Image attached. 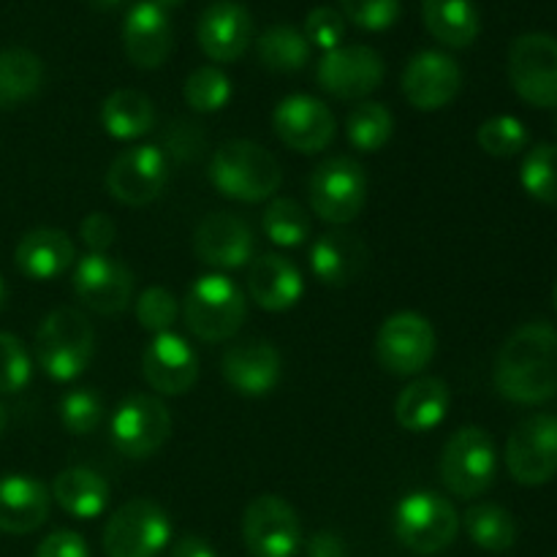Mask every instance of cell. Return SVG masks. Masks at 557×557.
<instances>
[{
  "label": "cell",
  "mask_w": 557,
  "mask_h": 557,
  "mask_svg": "<svg viewBox=\"0 0 557 557\" xmlns=\"http://www.w3.org/2000/svg\"><path fill=\"white\" fill-rule=\"evenodd\" d=\"M248 292L261 310L283 313V310H292L294 305L302 299L305 294L302 272H299L297 264L288 261L286 256H277V253L259 256V259L250 264Z\"/></svg>",
  "instance_id": "cell-26"
},
{
  "label": "cell",
  "mask_w": 557,
  "mask_h": 557,
  "mask_svg": "<svg viewBox=\"0 0 557 557\" xmlns=\"http://www.w3.org/2000/svg\"><path fill=\"white\" fill-rule=\"evenodd\" d=\"M498 471V451L482 428H460L444 446L441 479L457 498H479L487 493Z\"/></svg>",
  "instance_id": "cell-6"
},
{
  "label": "cell",
  "mask_w": 557,
  "mask_h": 557,
  "mask_svg": "<svg viewBox=\"0 0 557 557\" xmlns=\"http://www.w3.org/2000/svg\"><path fill=\"white\" fill-rule=\"evenodd\" d=\"M96 354V330L76 308H58L41 321L36 332L38 368L52 381L69 384L79 379Z\"/></svg>",
  "instance_id": "cell-3"
},
{
  "label": "cell",
  "mask_w": 557,
  "mask_h": 557,
  "mask_svg": "<svg viewBox=\"0 0 557 557\" xmlns=\"http://www.w3.org/2000/svg\"><path fill=\"white\" fill-rule=\"evenodd\" d=\"M341 9L346 20L362 30L379 33L386 30L400 16V0H341Z\"/></svg>",
  "instance_id": "cell-43"
},
{
  "label": "cell",
  "mask_w": 557,
  "mask_h": 557,
  "mask_svg": "<svg viewBox=\"0 0 557 557\" xmlns=\"http://www.w3.org/2000/svg\"><path fill=\"white\" fill-rule=\"evenodd\" d=\"M201 145H205L201 128L196 123H188V120H177V123L166 131V152L180 158V161L199 156Z\"/></svg>",
  "instance_id": "cell-46"
},
{
  "label": "cell",
  "mask_w": 557,
  "mask_h": 557,
  "mask_svg": "<svg viewBox=\"0 0 557 557\" xmlns=\"http://www.w3.org/2000/svg\"><path fill=\"white\" fill-rule=\"evenodd\" d=\"M259 60L275 74H294L310 63V44L292 25H272L259 36Z\"/></svg>",
  "instance_id": "cell-33"
},
{
  "label": "cell",
  "mask_w": 557,
  "mask_h": 557,
  "mask_svg": "<svg viewBox=\"0 0 557 557\" xmlns=\"http://www.w3.org/2000/svg\"><path fill=\"white\" fill-rule=\"evenodd\" d=\"M343 36H346V22H343V14L337 9L319 5L305 20V38H308L310 47L332 52V49L343 47Z\"/></svg>",
  "instance_id": "cell-44"
},
{
  "label": "cell",
  "mask_w": 557,
  "mask_h": 557,
  "mask_svg": "<svg viewBox=\"0 0 557 557\" xmlns=\"http://www.w3.org/2000/svg\"><path fill=\"white\" fill-rule=\"evenodd\" d=\"M194 250L212 270H239L253 259V232L234 212H212L196 226Z\"/></svg>",
  "instance_id": "cell-20"
},
{
  "label": "cell",
  "mask_w": 557,
  "mask_h": 557,
  "mask_svg": "<svg viewBox=\"0 0 557 557\" xmlns=\"http://www.w3.org/2000/svg\"><path fill=\"white\" fill-rule=\"evenodd\" d=\"M123 3V0H92V5H96V9H114V5H120Z\"/></svg>",
  "instance_id": "cell-51"
},
{
  "label": "cell",
  "mask_w": 557,
  "mask_h": 557,
  "mask_svg": "<svg viewBox=\"0 0 557 557\" xmlns=\"http://www.w3.org/2000/svg\"><path fill=\"white\" fill-rule=\"evenodd\" d=\"M281 354L267 341H243L221 359V373L234 392L245 397H264L281 381Z\"/></svg>",
  "instance_id": "cell-22"
},
{
  "label": "cell",
  "mask_w": 557,
  "mask_h": 557,
  "mask_svg": "<svg viewBox=\"0 0 557 557\" xmlns=\"http://www.w3.org/2000/svg\"><path fill=\"white\" fill-rule=\"evenodd\" d=\"M368 267V245L351 232H326L310 248V270L324 286L343 288L359 281Z\"/></svg>",
  "instance_id": "cell-24"
},
{
  "label": "cell",
  "mask_w": 557,
  "mask_h": 557,
  "mask_svg": "<svg viewBox=\"0 0 557 557\" xmlns=\"http://www.w3.org/2000/svg\"><path fill=\"white\" fill-rule=\"evenodd\" d=\"M319 85L335 98H364L379 90L384 79V60L375 49L354 44V47H337L332 52H324L319 71Z\"/></svg>",
  "instance_id": "cell-18"
},
{
  "label": "cell",
  "mask_w": 557,
  "mask_h": 557,
  "mask_svg": "<svg viewBox=\"0 0 557 557\" xmlns=\"http://www.w3.org/2000/svg\"><path fill=\"white\" fill-rule=\"evenodd\" d=\"M101 123L112 139L131 141L150 134L156 125V107L139 90H114L101 107Z\"/></svg>",
  "instance_id": "cell-31"
},
{
  "label": "cell",
  "mask_w": 557,
  "mask_h": 557,
  "mask_svg": "<svg viewBox=\"0 0 557 557\" xmlns=\"http://www.w3.org/2000/svg\"><path fill=\"white\" fill-rule=\"evenodd\" d=\"M243 539L253 557H294L302 544V528L292 504L277 495H259L245 509Z\"/></svg>",
  "instance_id": "cell-13"
},
{
  "label": "cell",
  "mask_w": 557,
  "mask_h": 557,
  "mask_svg": "<svg viewBox=\"0 0 557 557\" xmlns=\"http://www.w3.org/2000/svg\"><path fill=\"white\" fill-rule=\"evenodd\" d=\"M308 557H346V544L337 533L321 531L308 542Z\"/></svg>",
  "instance_id": "cell-48"
},
{
  "label": "cell",
  "mask_w": 557,
  "mask_h": 557,
  "mask_svg": "<svg viewBox=\"0 0 557 557\" xmlns=\"http://www.w3.org/2000/svg\"><path fill=\"white\" fill-rule=\"evenodd\" d=\"M375 357L392 375L422 373L435 357L433 324L411 310L389 315L375 335Z\"/></svg>",
  "instance_id": "cell-11"
},
{
  "label": "cell",
  "mask_w": 557,
  "mask_h": 557,
  "mask_svg": "<svg viewBox=\"0 0 557 557\" xmlns=\"http://www.w3.org/2000/svg\"><path fill=\"white\" fill-rule=\"evenodd\" d=\"M5 424H9V413H5L3 403H0V435L5 433Z\"/></svg>",
  "instance_id": "cell-52"
},
{
  "label": "cell",
  "mask_w": 557,
  "mask_h": 557,
  "mask_svg": "<svg viewBox=\"0 0 557 557\" xmlns=\"http://www.w3.org/2000/svg\"><path fill=\"white\" fill-rule=\"evenodd\" d=\"M60 422L71 435H90L103 422V400L92 389H71L60 400Z\"/></svg>",
  "instance_id": "cell-40"
},
{
  "label": "cell",
  "mask_w": 557,
  "mask_h": 557,
  "mask_svg": "<svg viewBox=\"0 0 557 557\" xmlns=\"http://www.w3.org/2000/svg\"><path fill=\"white\" fill-rule=\"evenodd\" d=\"M183 96L194 112H221L232 98V79L215 65H201L185 79Z\"/></svg>",
  "instance_id": "cell-37"
},
{
  "label": "cell",
  "mask_w": 557,
  "mask_h": 557,
  "mask_svg": "<svg viewBox=\"0 0 557 557\" xmlns=\"http://www.w3.org/2000/svg\"><path fill=\"white\" fill-rule=\"evenodd\" d=\"M169 557H218V555H215V549L205 542V539L185 536L174 544Z\"/></svg>",
  "instance_id": "cell-49"
},
{
  "label": "cell",
  "mask_w": 557,
  "mask_h": 557,
  "mask_svg": "<svg viewBox=\"0 0 557 557\" xmlns=\"http://www.w3.org/2000/svg\"><path fill=\"white\" fill-rule=\"evenodd\" d=\"M82 243L87 245V253H107L114 245V237H117V226L109 215L103 212H90L85 221L79 223Z\"/></svg>",
  "instance_id": "cell-45"
},
{
  "label": "cell",
  "mask_w": 557,
  "mask_h": 557,
  "mask_svg": "<svg viewBox=\"0 0 557 557\" xmlns=\"http://www.w3.org/2000/svg\"><path fill=\"white\" fill-rule=\"evenodd\" d=\"M150 3H156L161 11H172L177 9V5H183L185 0H150Z\"/></svg>",
  "instance_id": "cell-50"
},
{
  "label": "cell",
  "mask_w": 557,
  "mask_h": 557,
  "mask_svg": "<svg viewBox=\"0 0 557 557\" xmlns=\"http://www.w3.org/2000/svg\"><path fill=\"white\" fill-rule=\"evenodd\" d=\"M555 305H557V288H555Z\"/></svg>",
  "instance_id": "cell-54"
},
{
  "label": "cell",
  "mask_w": 557,
  "mask_h": 557,
  "mask_svg": "<svg viewBox=\"0 0 557 557\" xmlns=\"http://www.w3.org/2000/svg\"><path fill=\"white\" fill-rule=\"evenodd\" d=\"M468 539L487 553H506L517 542V522L504 506L476 504L462 517Z\"/></svg>",
  "instance_id": "cell-34"
},
{
  "label": "cell",
  "mask_w": 557,
  "mask_h": 557,
  "mask_svg": "<svg viewBox=\"0 0 557 557\" xmlns=\"http://www.w3.org/2000/svg\"><path fill=\"white\" fill-rule=\"evenodd\" d=\"M147 384L169 397L185 395L199 379V357L183 335L161 332L150 341L141 357Z\"/></svg>",
  "instance_id": "cell-21"
},
{
  "label": "cell",
  "mask_w": 557,
  "mask_h": 557,
  "mask_svg": "<svg viewBox=\"0 0 557 557\" xmlns=\"http://www.w3.org/2000/svg\"><path fill=\"white\" fill-rule=\"evenodd\" d=\"M172 539L169 515L150 498L120 506L103 528L107 557H158Z\"/></svg>",
  "instance_id": "cell-7"
},
{
  "label": "cell",
  "mask_w": 557,
  "mask_h": 557,
  "mask_svg": "<svg viewBox=\"0 0 557 557\" xmlns=\"http://www.w3.org/2000/svg\"><path fill=\"white\" fill-rule=\"evenodd\" d=\"M201 52L215 63H234L253 41V16L237 0H215L199 16L196 27Z\"/></svg>",
  "instance_id": "cell-19"
},
{
  "label": "cell",
  "mask_w": 557,
  "mask_h": 557,
  "mask_svg": "<svg viewBox=\"0 0 557 557\" xmlns=\"http://www.w3.org/2000/svg\"><path fill=\"white\" fill-rule=\"evenodd\" d=\"M248 315V299L232 277L210 272L194 281L183 299L185 326L205 343H223L239 332Z\"/></svg>",
  "instance_id": "cell-4"
},
{
  "label": "cell",
  "mask_w": 557,
  "mask_h": 557,
  "mask_svg": "<svg viewBox=\"0 0 557 557\" xmlns=\"http://www.w3.org/2000/svg\"><path fill=\"white\" fill-rule=\"evenodd\" d=\"M310 207L321 221L346 226L368 201V177L354 158L335 156L321 161L310 177Z\"/></svg>",
  "instance_id": "cell-8"
},
{
  "label": "cell",
  "mask_w": 557,
  "mask_h": 557,
  "mask_svg": "<svg viewBox=\"0 0 557 557\" xmlns=\"http://www.w3.org/2000/svg\"><path fill=\"white\" fill-rule=\"evenodd\" d=\"M446 411H449V386L435 375H422V379L411 381L395 403L397 424L408 433H428V430L438 428Z\"/></svg>",
  "instance_id": "cell-28"
},
{
  "label": "cell",
  "mask_w": 557,
  "mask_h": 557,
  "mask_svg": "<svg viewBox=\"0 0 557 557\" xmlns=\"http://www.w3.org/2000/svg\"><path fill=\"white\" fill-rule=\"evenodd\" d=\"M272 125H275L277 139L292 150L313 156V152L326 150L337 134L335 114L326 103L313 96H288L272 112Z\"/></svg>",
  "instance_id": "cell-16"
},
{
  "label": "cell",
  "mask_w": 557,
  "mask_h": 557,
  "mask_svg": "<svg viewBox=\"0 0 557 557\" xmlns=\"http://www.w3.org/2000/svg\"><path fill=\"white\" fill-rule=\"evenodd\" d=\"M52 498L76 520H96L109 504V484L98 471L85 466L65 468L54 476Z\"/></svg>",
  "instance_id": "cell-29"
},
{
  "label": "cell",
  "mask_w": 557,
  "mask_h": 557,
  "mask_svg": "<svg viewBox=\"0 0 557 557\" xmlns=\"http://www.w3.org/2000/svg\"><path fill=\"white\" fill-rule=\"evenodd\" d=\"M3 302H5V283L3 277H0V310H3Z\"/></svg>",
  "instance_id": "cell-53"
},
{
  "label": "cell",
  "mask_w": 557,
  "mask_h": 557,
  "mask_svg": "<svg viewBox=\"0 0 557 557\" xmlns=\"http://www.w3.org/2000/svg\"><path fill=\"white\" fill-rule=\"evenodd\" d=\"M495 386L520 406H539L557 395V330L533 321L520 326L500 346L495 359Z\"/></svg>",
  "instance_id": "cell-1"
},
{
  "label": "cell",
  "mask_w": 557,
  "mask_h": 557,
  "mask_svg": "<svg viewBox=\"0 0 557 557\" xmlns=\"http://www.w3.org/2000/svg\"><path fill=\"white\" fill-rule=\"evenodd\" d=\"M210 183L226 199L256 205L267 201L283 183L277 158L267 147L248 139L223 141L210 163Z\"/></svg>",
  "instance_id": "cell-2"
},
{
  "label": "cell",
  "mask_w": 557,
  "mask_h": 557,
  "mask_svg": "<svg viewBox=\"0 0 557 557\" xmlns=\"http://www.w3.org/2000/svg\"><path fill=\"white\" fill-rule=\"evenodd\" d=\"M460 533V517L444 495L419 490L406 495L395 509V536L417 555H438Z\"/></svg>",
  "instance_id": "cell-5"
},
{
  "label": "cell",
  "mask_w": 557,
  "mask_h": 557,
  "mask_svg": "<svg viewBox=\"0 0 557 557\" xmlns=\"http://www.w3.org/2000/svg\"><path fill=\"white\" fill-rule=\"evenodd\" d=\"M112 444L120 455L152 457L172 433V413L158 397L131 395L117 406L112 417Z\"/></svg>",
  "instance_id": "cell-12"
},
{
  "label": "cell",
  "mask_w": 557,
  "mask_h": 557,
  "mask_svg": "<svg viewBox=\"0 0 557 557\" xmlns=\"http://www.w3.org/2000/svg\"><path fill=\"white\" fill-rule=\"evenodd\" d=\"M261 228L277 248H297L310 237V218L294 199H272L261 215Z\"/></svg>",
  "instance_id": "cell-36"
},
{
  "label": "cell",
  "mask_w": 557,
  "mask_h": 557,
  "mask_svg": "<svg viewBox=\"0 0 557 557\" xmlns=\"http://www.w3.org/2000/svg\"><path fill=\"white\" fill-rule=\"evenodd\" d=\"M33 379V362L25 343L11 332H0V392L16 395Z\"/></svg>",
  "instance_id": "cell-41"
},
{
  "label": "cell",
  "mask_w": 557,
  "mask_h": 557,
  "mask_svg": "<svg viewBox=\"0 0 557 557\" xmlns=\"http://www.w3.org/2000/svg\"><path fill=\"white\" fill-rule=\"evenodd\" d=\"M422 20L430 36L451 49L471 47L479 36V11L473 0H422Z\"/></svg>",
  "instance_id": "cell-30"
},
{
  "label": "cell",
  "mask_w": 557,
  "mask_h": 557,
  "mask_svg": "<svg viewBox=\"0 0 557 557\" xmlns=\"http://www.w3.org/2000/svg\"><path fill=\"white\" fill-rule=\"evenodd\" d=\"M462 90V71L455 58L435 49L413 54L403 71V96L419 112H438L449 107Z\"/></svg>",
  "instance_id": "cell-17"
},
{
  "label": "cell",
  "mask_w": 557,
  "mask_h": 557,
  "mask_svg": "<svg viewBox=\"0 0 557 557\" xmlns=\"http://www.w3.org/2000/svg\"><path fill=\"white\" fill-rule=\"evenodd\" d=\"M76 261L71 237L60 228H33L16 243L14 264L25 277L38 283L54 281Z\"/></svg>",
  "instance_id": "cell-27"
},
{
  "label": "cell",
  "mask_w": 557,
  "mask_h": 557,
  "mask_svg": "<svg viewBox=\"0 0 557 557\" xmlns=\"http://www.w3.org/2000/svg\"><path fill=\"white\" fill-rule=\"evenodd\" d=\"M506 468L525 487L547 484L557 473V417L536 413L522 419L506 444Z\"/></svg>",
  "instance_id": "cell-10"
},
{
  "label": "cell",
  "mask_w": 557,
  "mask_h": 557,
  "mask_svg": "<svg viewBox=\"0 0 557 557\" xmlns=\"http://www.w3.org/2000/svg\"><path fill=\"white\" fill-rule=\"evenodd\" d=\"M395 134V117L384 103L364 101L351 109L346 120V136L357 150L379 152L389 145Z\"/></svg>",
  "instance_id": "cell-35"
},
{
  "label": "cell",
  "mask_w": 557,
  "mask_h": 557,
  "mask_svg": "<svg viewBox=\"0 0 557 557\" xmlns=\"http://www.w3.org/2000/svg\"><path fill=\"white\" fill-rule=\"evenodd\" d=\"M169 180V158L156 145L123 150L107 172V190L125 207H145L158 199Z\"/></svg>",
  "instance_id": "cell-14"
},
{
  "label": "cell",
  "mask_w": 557,
  "mask_h": 557,
  "mask_svg": "<svg viewBox=\"0 0 557 557\" xmlns=\"http://www.w3.org/2000/svg\"><path fill=\"white\" fill-rule=\"evenodd\" d=\"M74 294L98 315H120L134 297V272L107 253H85L74 267Z\"/></svg>",
  "instance_id": "cell-15"
},
{
  "label": "cell",
  "mask_w": 557,
  "mask_h": 557,
  "mask_svg": "<svg viewBox=\"0 0 557 557\" xmlns=\"http://www.w3.org/2000/svg\"><path fill=\"white\" fill-rule=\"evenodd\" d=\"M476 141L487 156L495 158H511L517 152L525 150L528 145V131L511 114H498V117H490L479 125Z\"/></svg>",
  "instance_id": "cell-39"
},
{
  "label": "cell",
  "mask_w": 557,
  "mask_h": 557,
  "mask_svg": "<svg viewBox=\"0 0 557 557\" xmlns=\"http://www.w3.org/2000/svg\"><path fill=\"white\" fill-rule=\"evenodd\" d=\"M52 495L38 479L25 476V473H9L0 479V531L33 533L47 522Z\"/></svg>",
  "instance_id": "cell-25"
},
{
  "label": "cell",
  "mask_w": 557,
  "mask_h": 557,
  "mask_svg": "<svg viewBox=\"0 0 557 557\" xmlns=\"http://www.w3.org/2000/svg\"><path fill=\"white\" fill-rule=\"evenodd\" d=\"M123 49L136 69H161L172 52V22L166 11L150 0H141L125 14Z\"/></svg>",
  "instance_id": "cell-23"
},
{
  "label": "cell",
  "mask_w": 557,
  "mask_h": 557,
  "mask_svg": "<svg viewBox=\"0 0 557 557\" xmlns=\"http://www.w3.org/2000/svg\"><path fill=\"white\" fill-rule=\"evenodd\" d=\"M520 183L544 205H557V145H539L525 156Z\"/></svg>",
  "instance_id": "cell-38"
},
{
  "label": "cell",
  "mask_w": 557,
  "mask_h": 557,
  "mask_svg": "<svg viewBox=\"0 0 557 557\" xmlns=\"http://www.w3.org/2000/svg\"><path fill=\"white\" fill-rule=\"evenodd\" d=\"M44 85V63L30 49L9 47L0 49V109L36 96Z\"/></svg>",
  "instance_id": "cell-32"
},
{
  "label": "cell",
  "mask_w": 557,
  "mask_h": 557,
  "mask_svg": "<svg viewBox=\"0 0 557 557\" xmlns=\"http://www.w3.org/2000/svg\"><path fill=\"white\" fill-rule=\"evenodd\" d=\"M177 315H180L177 297L163 286L145 288V292L139 294V299H136V321H139L147 332H152V335L172 332Z\"/></svg>",
  "instance_id": "cell-42"
},
{
  "label": "cell",
  "mask_w": 557,
  "mask_h": 557,
  "mask_svg": "<svg viewBox=\"0 0 557 557\" xmlns=\"http://www.w3.org/2000/svg\"><path fill=\"white\" fill-rule=\"evenodd\" d=\"M36 557H90V549L76 531H54L38 544Z\"/></svg>",
  "instance_id": "cell-47"
},
{
  "label": "cell",
  "mask_w": 557,
  "mask_h": 557,
  "mask_svg": "<svg viewBox=\"0 0 557 557\" xmlns=\"http://www.w3.org/2000/svg\"><path fill=\"white\" fill-rule=\"evenodd\" d=\"M509 79L522 101L557 109V41L547 33H525L509 49Z\"/></svg>",
  "instance_id": "cell-9"
}]
</instances>
